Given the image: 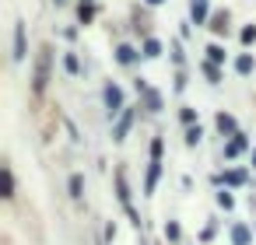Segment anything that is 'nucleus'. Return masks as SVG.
<instances>
[{
  "mask_svg": "<svg viewBox=\"0 0 256 245\" xmlns=\"http://www.w3.org/2000/svg\"><path fill=\"white\" fill-rule=\"evenodd\" d=\"M221 179H225L228 186H242V182H246V172H225V175H217V182H221Z\"/></svg>",
  "mask_w": 256,
  "mask_h": 245,
  "instance_id": "1a4fd4ad",
  "label": "nucleus"
},
{
  "mask_svg": "<svg viewBox=\"0 0 256 245\" xmlns=\"http://www.w3.org/2000/svg\"><path fill=\"white\" fill-rule=\"evenodd\" d=\"M85 193V179L81 175H70V196H81Z\"/></svg>",
  "mask_w": 256,
  "mask_h": 245,
  "instance_id": "ddd939ff",
  "label": "nucleus"
},
{
  "mask_svg": "<svg viewBox=\"0 0 256 245\" xmlns=\"http://www.w3.org/2000/svg\"><path fill=\"white\" fill-rule=\"evenodd\" d=\"M207 56H211V63H221L225 60V49L221 46H207Z\"/></svg>",
  "mask_w": 256,
  "mask_h": 245,
  "instance_id": "2eb2a0df",
  "label": "nucleus"
},
{
  "mask_svg": "<svg viewBox=\"0 0 256 245\" xmlns=\"http://www.w3.org/2000/svg\"><path fill=\"white\" fill-rule=\"evenodd\" d=\"M158 175H162V165H158V161H151V168H148V182H144V189H148V193H155Z\"/></svg>",
  "mask_w": 256,
  "mask_h": 245,
  "instance_id": "423d86ee",
  "label": "nucleus"
},
{
  "mask_svg": "<svg viewBox=\"0 0 256 245\" xmlns=\"http://www.w3.org/2000/svg\"><path fill=\"white\" fill-rule=\"evenodd\" d=\"M225 25H228V14H217V18H214V25H211V28H214V32H225Z\"/></svg>",
  "mask_w": 256,
  "mask_h": 245,
  "instance_id": "6ab92c4d",
  "label": "nucleus"
},
{
  "mask_svg": "<svg viewBox=\"0 0 256 245\" xmlns=\"http://www.w3.org/2000/svg\"><path fill=\"white\" fill-rule=\"evenodd\" d=\"M116 60H120V63H133V60H137V53H133L130 46H120V49H116Z\"/></svg>",
  "mask_w": 256,
  "mask_h": 245,
  "instance_id": "9b49d317",
  "label": "nucleus"
},
{
  "mask_svg": "<svg viewBox=\"0 0 256 245\" xmlns=\"http://www.w3.org/2000/svg\"><path fill=\"white\" fill-rule=\"evenodd\" d=\"M130 122H133V112H123V119H120V126H116V140H123V137H127V130H130Z\"/></svg>",
  "mask_w": 256,
  "mask_h": 245,
  "instance_id": "6e6552de",
  "label": "nucleus"
},
{
  "mask_svg": "<svg viewBox=\"0 0 256 245\" xmlns=\"http://www.w3.org/2000/svg\"><path fill=\"white\" fill-rule=\"evenodd\" d=\"M105 105H109V112H120V109H123V91H120L116 84L105 88Z\"/></svg>",
  "mask_w": 256,
  "mask_h": 245,
  "instance_id": "f03ea898",
  "label": "nucleus"
},
{
  "mask_svg": "<svg viewBox=\"0 0 256 245\" xmlns=\"http://www.w3.org/2000/svg\"><path fill=\"white\" fill-rule=\"evenodd\" d=\"M46 77H49V53L39 56V67H35V91L46 88Z\"/></svg>",
  "mask_w": 256,
  "mask_h": 245,
  "instance_id": "f257e3e1",
  "label": "nucleus"
},
{
  "mask_svg": "<svg viewBox=\"0 0 256 245\" xmlns=\"http://www.w3.org/2000/svg\"><path fill=\"white\" fill-rule=\"evenodd\" d=\"M197 140H200V126H190V130H186V144H190V147H193V144H197Z\"/></svg>",
  "mask_w": 256,
  "mask_h": 245,
  "instance_id": "f3484780",
  "label": "nucleus"
},
{
  "mask_svg": "<svg viewBox=\"0 0 256 245\" xmlns=\"http://www.w3.org/2000/svg\"><path fill=\"white\" fill-rule=\"evenodd\" d=\"M14 60H25V25L14 28Z\"/></svg>",
  "mask_w": 256,
  "mask_h": 245,
  "instance_id": "20e7f679",
  "label": "nucleus"
},
{
  "mask_svg": "<svg viewBox=\"0 0 256 245\" xmlns=\"http://www.w3.org/2000/svg\"><path fill=\"white\" fill-rule=\"evenodd\" d=\"M217 130H221V133H232V137H235V119H232L228 112H221V116H217Z\"/></svg>",
  "mask_w": 256,
  "mask_h": 245,
  "instance_id": "0eeeda50",
  "label": "nucleus"
},
{
  "mask_svg": "<svg viewBox=\"0 0 256 245\" xmlns=\"http://www.w3.org/2000/svg\"><path fill=\"white\" fill-rule=\"evenodd\" d=\"M165 235L169 238H179V224H165Z\"/></svg>",
  "mask_w": 256,
  "mask_h": 245,
  "instance_id": "412c9836",
  "label": "nucleus"
},
{
  "mask_svg": "<svg viewBox=\"0 0 256 245\" xmlns=\"http://www.w3.org/2000/svg\"><path fill=\"white\" fill-rule=\"evenodd\" d=\"M242 147H246V137H242V133H235V140H232V144L225 147V154H228V158H235V154H239Z\"/></svg>",
  "mask_w": 256,
  "mask_h": 245,
  "instance_id": "9d476101",
  "label": "nucleus"
},
{
  "mask_svg": "<svg viewBox=\"0 0 256 245\" xmlns=\"http://www.w3.org/2000/svg\"><path fill=\"white\" fill-rule=\"evenodd\" d=\"M162 53V42L158 39H148V42H144V56H158Z\"/></svg>",
  "mask_w": 256,
  "mask_h": 245,
  "instance_id": "f8f14e48",
  "label": "nucleus"
},
{
  "mask_svg": "<svg viewBox=\"0 0 256 245\" xmlns=\"http://www.w3.org/2000/svg\"><path fill=\"white\" fill-rule=\"evenodd\" d=\"M242 42H256V28H253V25L242 28Z\"/></svg>",
  "mask_w": 256,
  "mask_h": 245,
  "instance_id": "aec40b11",
  "label": "nucleus"
},
{
  "mask_svg": "<svg viewBox=\"0 0 256 245\" xmlns=\"http://www.w3.org/2000/svg\"><path fill=\"white\" fill-rule=\"evenodd\" d=\"M148 4H151V7H158V4H162V0H148Z\"/></svg>",
  "mask_w": 256,
  "mask_h": 245,
  "instance_id": "4be33fe9",
  "label": "nucleus"
},
{
  "mask_svg": "<svg viewBox=\"0 0 256 245\" xmlns=\"http://www.w3.org/2000/svg\"><path fill=\"white\" fill-rule=\"evenodd\" d=\"M235 67H239V74H249V70H253V56H239Z\"/></svg>",
  "mask_w": 256,
  "mask_h": 245,
  "instance_id": "dca6fc26",
  "label": "nucleus"
},
{
  "mask_svg": "<svg viewBox=\"0 0 256 245\" xmlns=\"http://www.w3.org/2000/svg\"><path fill=\"white\" fill-rule=\"evenodd\" d=\"M217 203H221V207H225V210H228V207H232V203H235V200H232V193H228V189H225V193H217Z\"/></svg>",
  "mask_w": 256,
  "mask_h": 245,
  "instance_id": "a211bd4d",
  "label": "nucleus"
},
{
  "mask_svg": "<svg viewBox=\"0 0 256 245\" xmlns=\"http://www.w3.org/2000/svg\"><path fill=\"white\" fill-rule=\"evenodd\" d=\"M190 14H193L197 25H204V21H207V0H193V4H190Z\"/></svg>",
  "mask_w": 256,
  "mask_h": 245,
  "instance_id": "7ed1b4c3",
  "label": "nucleus"
},
{
  "mask_svg": "<svg viewBox=\"0 0 256 245\" xmlns=\"http://www.w3.org/2000/svg\"><path fill=\"white\" fill-rule=\"evenodd\" d=\"M253 165H256V151H253Z\"/></svg>",
  "mask_w": 256,
  "mask_h": 245,
  "instance_id": "5701e85b",
  "label": "nucleus"
},
{
  "mask_svg": "<svg viewBox=\"0 0 256 245\" xmlns=\"http://www.w3.org/2000/svg\"><path fill=\"white\" fill-rule=\"evenodd\" d=\"M63 67H67L70 74H78V70H81V63H78V56H74V53H67V56H63Z\"/></svg>",
  "mask_w": 256,
  "mask_h": 245,
  "instance_id": "4468645a",
  "label": "nucleus"
},
{
  "mask_svg": "<svg viewBox=\"0 0 256 245\" xmlns=\"http://www.w3.org/2000/svg\"><path fill=\"white\" fill-rule=\"evenodd\" d=\"M232 242H235V245H249V242H253L249 228H246V224H235V228H232Z\"/></svg>",
  "mask_w": 256,
  "mask_h": 245,
  "instance_id": "39448f33",
  "label": "nucleus"
}]
</instances>
